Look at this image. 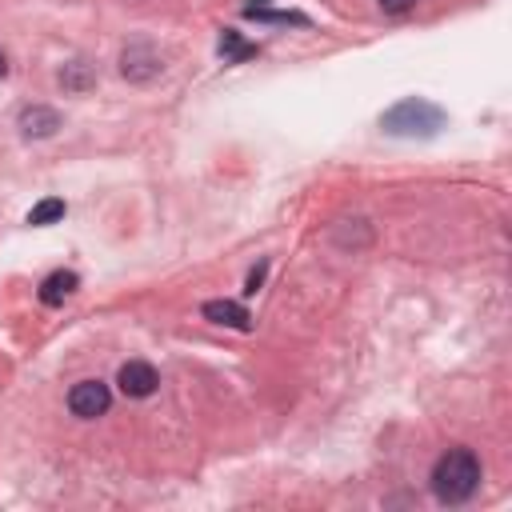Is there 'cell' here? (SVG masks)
<instances>
[{
  "label": "cell",
  "mask_w": 512,
  "mask_h": 512,
  "mask_svg": "<svg viewBox=\"0 0 512 512\" xmlns=\"http://www.w3.org/2000/svg\"><path fill=\"white\" fill-rule=\"evenodd\" d=\"M220 52H224V56H232V60H240V56H252L256 48H248V44H240V40H236V36L228 32V36L220 40Z\"/></svg>",
  "instance_id": "cell-9"
},
{
  "label": "cell",
  "mask_w": 512,
  "mask_h": 512,
  "mask_svg": "<svg viewBox=\"0 0 512 512\" xmlns=\"http://www.w3.org/2000/svg\"><path fill=\"white\" fill-rule=\"evenodd\" d=\"M0 76H8V60L4 56H0Z\"/></svg>",
  "instance_id": "cell-11"
},
{
  "label": "cell",
  "mask_w": 512,
  "mask_h": 512,
  "mask_svg": "<svg viewBox=\"0 0 512 512\" xmlns=\"http://www.w3.org/2000/svg\"><path fill=\"white\" fill-rule=\"evenodd\" d=\"M76 284H80V276L76 272H52V276H44V284H40V300L48 304V308H56V304H64L72 292H76Z\"/></svg>",
  "instance_id": "cell-7"
},
{
  "label": "cell",
  "mask_w": 512,
  "mask_h": 512,
  "mask_svg": "<svg viewBox=\"0 0 512 512\" xmlns=\"http://www.w3.org/2000/svg\"><path fill=\"white\" fill-rule=\"evenodd\" d=\"M60 216H64V200L48 196V200H40V204L28 212V224H36V228H40V224H56Z\"/></svg>",
  "instance_id": "cell-8"
},
{
  "label": "cell",
  "mask_w": 512,
  "mask_h": 512,
  "mask_svg": "<svg viewBox=\"0 0 512 512\" xmlns=\"http://www.w3.org/2000/svg\"><path fill=\"white\" fill-rule=\"evenodd\" d=\"M116 384H120V392H124V396L144 400V396H152V392H156L160 376H156V368H152L148 360H128V364H120Z\"/></svg>",
  "instance_id": "cell-4"
},
{
  "label": "cell",
  "mask_w": 512,
  "mask_h": 512,
  "mask_svg": "<svg viewBox=\"0 0 512 512\" xmlns=\"http://www.w3.org/2000/svg\"><path fill=\"white\" fill-rule=\"evenodd\" d=\"M416 0H380V8L388 12V16H400V12H408Z\"/></svg>",
  "instance_id": "cell-10"
},
{
  "label": "cell",
  "mask_w": 512,
  "mask_h": 512,
  "mask_svg": "<svg viewBox=\"0 0 512 512\" xmlns=\"http://www.w3.org/2000/svg\"><path fill=\"white\" fill-rule=\"evenodd\" d=\"M380 128L392 136H432L436 128H444V112L424 96H408L380 116Z\"/></svg>",
  "instance_id": "cell-2"
},
{
  "label": "cell",
  "mask_w": 512,
  "mask_h": 512,
  "mask_svg": "<svg viewBox=\"0 0 512 512\" xmlns=\"http://www.w3.org/2000/svg\"><path fill=\"white\" fill-rule=\"evenodd\" d=\"M480 488V460L472 448H448L432 468V492L440 504H464Z\"/></svg>",
  "instance_id": "cell-1"
},
{
  "label": "cell",
  "mask_w": 512,
  "mask_h": 512,
  "mask_svg": "<svg viewBox=\"0 0 512 512\" xmlns=\"http://www.w3.org/2000/svg\"><path fill=\"white\" fill-rule=\"evenodd\" d=\"M20 128H24V136H52L60 128V112L56 108H44V104L24 108L20 112Z\"/></svg>",
  "instance_id": "cell-6"
},
{
  "label": "cell",
  "mask_w": 512,
  "mask_h": 512,
  "mask_svg": "<svg viewBox=\"0 0 512 512\" xmlns=\"http://www.w3.org/2000/svg\"><path fill=\"white\" fill-rule=\"evenodd\" d=\"M108 404H112V392H108L104 380H80V384H72V392H68V408H72V416H80V420L104 416Z\"/></svg>",
  "instance_id": "cell-3"
},
{
  "label": "cell",
  "mask_w": 512,
  "mask_h": 512,
  "mask_svg": "<svg viewBox=\"0 0 512 512\" xmlns=\"http://www.w3.org/2000/svg\"><path fill=\"white\" fill-rule=\"evenodd\" d=\"M200 312H204V320L224 324V328H236V332H248V328H252L248 308H244V304H236V300H208Z\"/></svg>",
  "instance_id": "cell-5"
}]
</instances>
